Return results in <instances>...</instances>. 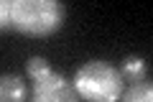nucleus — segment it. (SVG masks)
Returning <instances> with one entry per match:
<instances>
[{"label": "nucleus", "instance_id": "1", "mask_svg": "<svg viewBox=\"0 0 153 102\" xmlns=\"http://www.w3.org/2000/svg\"><path fill=\"white\" fill-rule=\"evenodd\" d=\"M71 87L79 102H120L125 92V79L117 66L102 59H92L74 71Z\"/></svg>", "mask_w": 153, "mask_h": 102}, {"label": "nucleus", "instance_id": "2", "mask_svg": "<svg viewBox=\"0 0 153 102\" xmlns=\"http://www.w3.org/2000/svg\"><path fill=\"white\" fill-rule=\"evenodd\" d=\"M64 18L66 10L56 0H13L10 3V28L23 36H54L64 26Z\"/></svg>", "mask_w": 153, "mask_h": 102}, {"label": "nucleus", "instance_id": "3", "mask_svg": "<svg viewBox=\"0 0 153 102\" xmlns=\"http://www.w3.org/2000/svg\"><path fill=\"white\" fill-rule=\"evenodd\" d=\"M28 102H79V97L71 87V79L51 69L46 77L33 79Z\"/></svg>", "mask_w": 153, "mask_h": 102}, {"label": "nucleus", "instance_id": "4", "mask_svg": "<svg viewBox=\"0 0 153 102\" xmlns=\"http://www.w3.org/2000/svg\"><path fill=\"white\" fill-rule=\"evenodd\" d=\"M0 102H28V87L23 77L18 74L0 77Z\"/></svg>", "mask_w": 153, "mask_h": 102}, {"label": "nucleus", "instance_id": "5", "mask_svg": "<svg viewBox=\"0 0 153 102\" xmlns=\"http://www.w3.org/2000/svg\"><path fill=\"white\" fill-rule=\"evenodd\" d=\"M146 71H148V64H146V59H140V56H128V59L123 61V66H120L123 79L130 82V84L133 82H143Z\"/></svg>", "mask_w": 153, "mask_h": 102}, {"label": "nucleus", "instance_id": "6", "mask_svg": "<svg viewBox=\"0 0 153 102\" xmlns=\"http://www.w3.org/2000/svg\"><path fill=\"white\" fill-rule=\"evenodd\" d=\"M123 102H153V87L151 82H133L130 87H125V92H123L120 97Z\"/></svg>", "mask_w": 153, "mask_h": 102}, {"label": "nucleus", "instance_id": "7", "mask_svg": "<svg viewBox=\"0 0 153 102\" xmlns=\"http://www.w3.org/2000/svg\"><path fill=\"white\" fill-rule=\"evenodd\" d=\"M49 71H51V66H49V61H46L44 56H31L28 64H26V74L31 77V79H41V77H46Z\"/></svg>", "mask_w": 153, "mask_h": 102}, {"label": "nucleus", "instance_id": "8", "mask_svg": "<svg viewBox=\"0 0 153 102\" xmlns=\"http://www.w3.org/2000/svg\"><path fill=\"white\" fill-rule=\"evenodd\" d=\"M10 3L13 0H0V31L10 28Z\"/></svg>", "mask_w": 153, "mask_h": 102}]
</instances>
